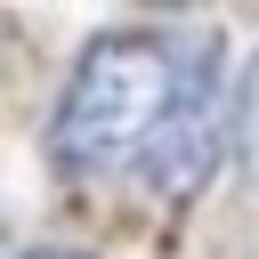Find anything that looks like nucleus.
I'll return each mask as SVG.
<instances>
[{
  "mask_svg": "<svg viewBox=\"0 0 259 259\" xmlns=\"http://www.w3.org/2000/svg\"><path fill=\"white\" fill-rule=\"evenodd\" d=\"M178 49L186 40L146 32V24L97 32L81 49V65L65 73L57 113H49V154L65 178H81V186L146 178L154 138H162L170 97H178Z\"/></svg>",
  "mask_w": 259,
  "mask_h": 259,
  "instance_id": "1",
  "label": "nucleus"
},
{
  "mask_svg": "<svg viewBox=\"0 0 259 259\" xmlns=\"http://www.w3.org/2000/svg\"><path fill=\"white\" fill-rule=\"evenodd\" d=\"M16 259H89V251H16Z\"/></svg>",
  "mask_w": 259,
  "mask_h": 259,
  "instance_id": "4",
  "label": "nucleus"
},
{
  "mask_svg": "<svg viewBox=\"0 0 259 259\" xmlns=\"http://www.w3.org/2000/svg\"><path fill=\"white\" fill-rule=\"evenodd\" d=\"M243 130H251V154H259V65H251V89H243Z\"/></svg>",
  "mask_w": 259,
  "mask_h": 259,
  "instance_id": "3",
  "label": "nucleus"
},
{
  "mask_svg": "<svg viewBox=\"0 0 259 259\" xmlns=\"http://www.w3.org/2000/svg\"><path fill=\"white\" fill-rule=\"evenodd\" d=\"M219 146H227V57H219V40H186L178 49V97H170V121L154 138L146 186L154 194H194L210 178Z\"/></svg>",
  "mask_w": 259,
  "mask_h": 259,
  "instance_id": "2",
  "label": "nucleus"
}]
</instances>
